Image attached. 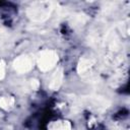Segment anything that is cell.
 Masks as SVG:
<instances>
[{"instance_id":"3","label":"cell","mask_w":130,"mask_h":130,"mask_svg":"<svg viewBox=\"0 0 130 130\" xmlns=\"http://www.w3.org/2000/svg\"><path fill=\"white\" fill-rule=\"evenodd\" d=\"M51 130H69V126L67 123H57Z\"/></svg>"},{"instance_id":"1","label":"cell","mask_w":130,"mask_h":130,"mask_svg":"<svg viewBox=\"0 0 130 130\" xmlns=\"http://www.w3.org/2000/svg\"><path fill=\"white\" fill-rule=\"evenodd\" d=\"M56 60H57V57L55 54H53L52 52H46L42 55V57H40L39 64L42 69L46 70V69H50L54 65Z\"/></svg>"},{"instance_id":"2","label":"cell","mask_w":130,"mask_h":130,"mask_svg":"<svg viewBox=\"0 0 130 130\" xmlns=\"http://www.w3.org/2000/svg\"><path fill=\"white\" fill-rule=\"evenodd\" d=\"M15 67L20 71H26V70H28L30 68V62L26 58L18 59L17 63H15Z\"/></svg>"}]
</instances>
